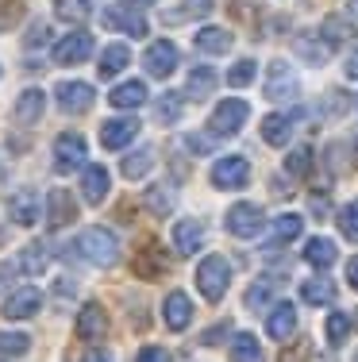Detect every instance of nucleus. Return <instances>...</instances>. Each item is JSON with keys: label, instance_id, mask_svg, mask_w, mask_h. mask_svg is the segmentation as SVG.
<instances>
[{"label": "nucleus", "instance_id": "nucleus-5", "mask_svg": "<svg viewBox=\"0 0 358 362\" xmlns=\"http://www.w3.org/2000/svg\"><path fill=\"white\" fill-rule=\"evenodd\" d=\"M85 139L78 132H62L54 139V170L58 174H73V170H81V162H85Z\"/></svg>", "mask_w": 358, "mask_h": 362}, {"label": "nucleus", "instance_id": "nucleus-42", "mask_svg": "<svg viewBox=\"0 0 358 362\" xmlns=\"http://www.w3.org/2000/svg\"><path fill=\"white\" fill-rule=\"evenodd\" d=\"M158 119H162V124H174V119H181V100H177L174 93H166V97L158 100Z\"/></svg>", "mask_w": 358, "mask_h": 362}, {"label": "nucleus", "instance_id": "nucleus-8", "mask_svg": "<svg viewBox=\"0 0 358 362\" xmlns=\"http://www.w3.org/2000/svg\"><path fill=\"white\" fill-rule=\"evenodd\" d=\"M50 54H54L58 66H78V62H85V58L93 54V35H89V31H70L66 39L54 42Z\"/></svg>", "mask_w": 358, "mask_h": 362}, {"label": "nucleus", "instance_id": "nucleus-6", "mask_svg": "<svg viewBox=\"0 0 358 362\" xmlns=\"http://www.w3.org/2000/svg\"><path fill=\"white\" fill-rule=\"evenodd\" d=\"M266 228V212L258 209V204H235L232 212H227V231L232 235H239V239H254L258 231Z\"/></svg>", "mask_w": 358, "mask_h": 362}, {"label": "nucleus", "instance_id": "nucleus-53", "mask_svg": "<svg viewBox=\"0 0 358 362\" xmlns=\"http://www.w3.org/2000/svg\"><path fill=\"white\" fill-rule=\"evenodd\" d=\"M354 362H358V355H354Z\"/></svg>", "mask_w": 358, "mask_h": 362}, {"label": "nucleus", "instance_id": "nucleus-52", "mask_svg": "<svg viewBox=\"0 0 358 362\" xmlns=\"http://www.w3.org/2000/svg\"><path fill=\"white\" fill-rule=\"evenodd\" d=\"M351 16H354V20H358V0H351Z\"/></svg>", "mask_w": 358, "mask_h": 362}, {"label": "nucleus", "instance_id": "nucleus-14", "mask_svg": "<svg viewBox=\"0 0 358 362\" xmlns=\"http://www.w3.org/2000/svg\"><path fill=\"white\" fill-rule=\"evenodd\" d=\"M105 332H108V313L97 305V300H89V305H81V313H78V335L85 343H97V339H105Z\"/></svg>", "mask_w": 358, "mask_h": 362}, {"label": "nucleus", "instance_id": "nucleus-39", "mask_svg": "<svg viewBox=\"0 0 358 362\" xmlns=\"http://www.w3.org/2000/svg\"><path fill=\"white\" fill-rule=\"evenodd\" d=\"M254 74H258V66H254L251 58H239L232 70H227V81H232V89H246V85L254 81Z\"/></svg>", "mask_w": 358, "mask_h": 362}, {"label": "nucleus", "instance_id": "nucleus-13", "mask_svg": "<svg viewBox=\"0 0 358 362\" xmlns=\"http://www.w3.org/2000/svg\"><path fill=\"white\" fill-rule=\"evenodd\" d=\"M39 209H42V201H39L35 189H16V193L8 197V216L20 223V228H31V223L39 220Z\"/></svg>", "mask_w": 358, "mask_h": 362}, {"label": "nucleus", "instance_id": "nucleus-28", "mask_svg": "<svg viewBox=\"0 0 358 362\" xmlns=\"http://www.w3.org/2000/svg\"><path fill=\"white\" fill-rule=\"evenodd\" d=\"M320 31H323L320 39H323V47H328V50L343 47V42H347V39L354 35V31H351V23H347L343 16H328V20H323V28H320Z\"/></svg>", "mask_w": 358, "mask_h": 362}, {"label": "nucleus", "instance_id": "nucleus-18", "mask_svg": "<svg viewBox=\"0 0 358 362\" xmlns=\"http://www.w3.org/2000/svg\"><path fill=\"white\" fill-rule=\"evenodd\" d=\"M105 28H116V31H124V35H135V39H143L147 35V20H143L139 12H131V8H105Z\"/></svg>", "mask_w": 358, "mask_h": 362}, {"label": "nucleus", "instance_id": "nucleus-34", "mask_svg": "<svg viewBox=\"0 0 358 362\" xmlns=\"http://www.w3.org/2000/svg\"><path fill=\"white\" fill-rule=\"evenodd\" d=\"M150 166H155V151H150V146H143V151H131V154H127L119 170H124V177L135 181V177L150 174Z\"/></svg>", "mask_w": 358, "mask_h": 362}, {"label": "nucleus", "instance_id": "nucleus-31", "mask_svg": "<svg viewBox=\"0 0 358 362\" xmlns=\"http://www.w3.org/2000/svg\"><path fill=\"white\" fill-rule=\"evenodd\" d=\"M47 262H50V255H47V247H42V243H28L20 251V270L31 274V278H39V274L47 270Z\"/></svg>", "mask_w": 358, "mask_h": 362}, {"label": "nucleus", "instance_id": "nucleus-49", "mask_svg": "<svg viewBox=\"0 0 358 362\" xmlns=\"http://www.w3.org/2000/svg\"><path fill=\"white\" fill-rule=\"evenodd\" d=\"M347 77H358V47L351 50V58H347Z\"/></svg>", "mask_w": 358, "mask_h": 362}, {"label": "nucleus", "instance_id": "nucleus-11", "mask_svg": "<svg viewBox=\"0 0 358 362\" xmlns=\"http://www.w3.org/2000/svg\"><path fill=\"white\" fill-rule=\"evenodd\" d=\"M39 308H42V293L35 286H23V289L8 293V300H4V316H8V320H31Z\"/></svg>", "mask_w": 358, "mask_h": 362}, {"label": "nucleus", "instance_id": "nucleus-20", "mask_svg": "<svg viewBox=\"0 0 358 362\" xmlns=\"http://www.w3.org/2000/svg\"><path fill=\"white\" fill-rule=\"evenodd\" d=\"M108 185H112V177H108L105 166H85L81 170V197L89 204H100L108 197Z\"/></svg>", "mask_w": 358, "mask_h": 362}, {"label": "nucleus", "instance_id": "nucleus-47", "mask_svg": "<svg viewBox=\"0 0 358 362\" xmlns=\"http://www.w3.org/2000/svg\"><path fill=\"white\" fill-rule=\"evenodd\" d=\"M347 281H351V289L358 293V255L351 258V262H347Z\"/></svg>", "mask_w": 358, "mask_h": 362}, {"label": "nucleus", "instance_id": "nucleus-10", "mask_svg": "<svg viewBox=\"0 0 358 362\" xmlns=\"http://www.w3.org/2000/svg\"><path fill=\"white\" fill-rule=\"evenodd\" d=\"M162 320H166L169 332H185L193 324V300L181 289L166 293V300H162Z\"/></svg>", "mask_w": 358, "mask_h": 362}, {"label": "nucleus", "instance_id": "nucleus-22", "mask_svg": "<svg viewBox=\"0 0 358 362\" xmlns=\"http://www.w3.org/2000/svg\"><path fill=\"white\" fill-rule=\"evenodd\" d=\"M147 97H150V93H147V85H143V81H124V85H116V89L108 93V105H112V108H139Z\"/></svg>", "mask_w": 358, "mask_h": 362}, {"label": "nucleus", "instance_id": "nucleus-15", "mask_svg": "<svg viewBox=\"0 0 358 362\" xmlns=\"http://www.w3.org/2000/svg\"><path fill=\"white\" fill-rule=\"evenodd\" d=\"M139 135V119L131 116H116V119H105V127H100V143L108 146V151H119V146H127Z\"/></svg>", "mask_w": 358, "mask_h": 362}, {"label": "nucleus", "instance_id": "nucleus-41", "mask_svg": "<svg viewBox=\"0 0 358 362\" xmlns=\"http://www.w3.org/2000/svg\"><path fill=\"white\" fill-rule=\"evenodd\" d=\"M339 231H343L347 239H354V243H358V201L343 204V212H339Z\"/></svg>", "mask_w": 358, "mask_h": 362}, {"label": "nucleus", "instance_id": "nucleus-33", "mask_svg": "<svg viewBox=\"0 0 358 362\" xmlns=\"http://www.w3.org/2000/svg\"><path fill=\"white\" fill-rule=\"evenodd\" d=\"M143 204H147L155 216H169L174 212V189H166V185H150L147 193H143Z\"/></svg>", "mask_w": 358, "mask_h": 362}, {"label": "nucleus", "instance_id": "nucleus-36", "mask_svg": "<svg viewBox=\"0 0 358 362\" xmlns=\"http://www.w3.org/2000/svg\"><path fill=\"white\" fill-rule=\"evenodd\" d=\"M31 351V335L23 332H0V355L4 358H20Z\"/></svg>", "mask_w": 358, "mask_h": 362}, {"label": "nucleus", "instance_id": "nucleus-7", "mask_svg": "<svg viewBox=\"0 0 358 362\" xmlns=\"http://www.w3.org/2000/svg\"><path fill=\"white\" fill-rule=\"evenodd\" d=\"M266 97L270 100H297V70L289 62H270L266 66Z\"/></svg>", "mask_w": 358, "mask_h": 362}, {"label": "nucleus", "instance_id": "nucleus-46", "mask_svg": "<svg viewBox=\"0 0 358 362\" xmlns=\"http://www.w3.org/2000/svg\"><path fill=\"white\" fill-rule=\"evenodd\" d=\"M39 42H47V23H35L28 35V47H39Z\"/></svg>", "mask_w": 358, "mask_h": 362}, {"label": "nucleus", "instance_id": "nucleus-23", "mask_svg": "<svg viewBox=\"0 0 358 362\" xmlns=\"http://www.w3.org/2000/svg\"><path fill=\"white\" fill-rule=\"evenodd\" d=\"M289 135H293V116H281V112H274V116L262 119V143L285 146Z\"/></svg>", "mask_w": 358, "mask_h": 362}, {"label": "nucleus", "instance_id": "nucleus-3", "mask_svg": "<svg viewBox=\"0 0 358 362\" xmlns=\"http://www.w3.org/2000/svg\"><path fill=\"white\" fill-rule=\"evenodd\" d=\"M246 181H251V162H246L243 154H224V158H216V166H212V185L216 189H243Z\"/></svg>", "mask_w": 358, "mask_h": 362}, {"label": "nucleus", "instance_id": "nucleus-30", "mask_svg": "<svg viewBox=\"0 0 358 362\" xmlns=\"http://www.w3.org/2000/svg\"><path fill=\"white\" fill-rule=\"evenodd\" d=\"M274 293H278L274 278H258L251 289H246V308H251V313H266V305L274 300Z\"/></svg>", "mask_w": 358, "mask_h": 362}, {"label": "nucleus", "instance_id": "nucleus-16", "mask_svg": "<svg viewBox=\"0 0 358 362\" xmlns=\"http://www.w3.org/2000/svg\"><path fill=\"white\" fill-rule=\"evenodd\" d=\"M174 251L181 255V258H189V255H197L201 251V243H204V223L201 220H177L174 223Z\"/></svg>", "mask_w": 358, "mask_h": 362}, {"label": "nucleus", "instance_id": "nucleus-26", "mask_svg": "<svg viewBox=\"0 0 358 362\" xmlns=\"http://www.w3.org/2000/svg\"><path fill=\"white\" fill-rule=\"evenodd\" d=\"M197 50L201 54H227L232 50V35L224 28H201L197 31Z\"/></svg>", "mask_w": 358, "mask_h": 362}, {"label": "nucleus", "instance_id": "nucleus-40", "mask_svg": "<svg viewBox=\"0 0 358 362\" xmlns=\"http://www.w3.org/2000/svg\"><path fill=\"white\" fill-rule=\"evenodd\" d=\"M285 170L293 177H309L312 174V151H309V146H297V151L285 158Z\"/></svg>", "mask_w": 358, "mask_h": 362}, {"label": "nucleus", "instance_id": "nucleus-51", "mask_svg": "<svg viewBox=\"0 0 358 362\" xmlns=\"http://www.w3.org/2000/svg\"><path fill=\"white\" fill-rule=\"evenodd\" d=\"M8 278H12V266H0V289L8 286Z\"/></svg>", "mask_w": 358, "mask_h": 362}, {"label": "nucleus", "instance_id": "nucleus-44", "mask_svg": "<svg viewBox=\"0 0 358 362\" xmlns=\"http://www.w3.org/2000/svg\"><path fill=\"white\" fill-rule=\"evenodd\" d=\"M135 362H169V351L166 347H143Z\"/></svg>", "mask_w": 358, "mask_h": 362}, {"label": "nucleus", "instance_id": "nucleus-45", "mask_svg": "<svg viewBox=\"0 0 358 362\" xmlns=\"http://www.w3.org/2000/svg\"><path fill=\"white\" fill-rule=\"evenodd\" d=\"M227 332H232V324H216V327H208V332H204V347H212V343H220V339H224V335Z\"/></svg>", "mask_w": 358, "mask_h": 362}, {"label": "nucleus", "instance_id": "nucleus-24", "mask_svg": "<svg viewBox=\"0 0 358 362\" xmlns=\"http://www.w3.org/2000/svg\"><path fill=\"white\" fill-rule=\"evenodd\" d=\"M232 362H266V355H262V343L254 339L251 332L232 335Z\"/></svg>", "mask_w": 358, "mask_h": 362}, {"label": "nucleus", "instance_id": "nucleus-50", "mask_svg": "<svg viewBox=\"0 0 358 362\" xmlns=\"http://www.w3.org/2000/svg\"><path fill=\"white\" fill-rule=\"evenodd\" d=\"M147 4H155V0H124V8H131V12L135 8H147Z\"/></svg>", "mask_w": 358, "mask_h": 362}, {"label": "nucleus", "instance_id": "nucleus-25", "mask_svg": "<svg viewBox=\"0 0 358 362\" xmlns=\"http://www.w3.org/2000/svg\"><path fill=\"white\" fill-rule=\"evenodd\" d=\"M304 262L316 266V270H328V266L335 262V243H331V239H323V235L309 239V243H304Z\"/></svg>", "mask_w": 358, "mask_h": 362}, {"label": "nucleus", "instance_id": "nucleus-29", "mask_svg": "<svg viewBox=\"0 0 358 362\" xmlns=\"http://www.w3.org/2000/svg\"><path fill=\"white\" fill-rule=\"evenodd\" d=\"M189 93L193 100H204V97H212V93H216V70H212V66H197V70L189 74Z\"/></svg>", "mask_w": 358, "mask_h": 362}, {"label": "nucleus", "instance_id": "nucleus-2", "mask_svg": "<svg viewBox=\"0 0 358 362\" xmlns=\"http://www.w3.org/2000/svg\"><path fill=\"white\" fill-rule=\"evenodd\" d=\"M227 281H232V266H227V258L208 255L197 266V289H201L204 300H212V305H216V300L227 293Z\"/></svg>", "mask_w": 358, "mask_h": 362}, {"label": "nucleus", "instance_id": "nucleus-12", "mask_svg": "<svg viewBox=\"0 0 358 362\" xmlns=\"http://www.w3.org/2000/svg\"><path fill=\"white\" fill-rule=\"evenodd\" d=\"M143 66H147L150 77H169L177 66V47L169 39H158L147 47V54H143Z\"/></svg>", "mask_w": 358, "mask_h": 362}, {"label": "nucleus", "instance_id": "nucleus-35", "mask_svg": "<svg viewBox=\"0 0 358 362\" xmlns=\"http://www.w3.org/2000/svg\"><path fill=\"white\" fill-rule=\"evenodd\" d=\"M323 335H328L331 347H339V343L351 335V316H347V313H328V320H323Z\"/></svg>", "mask_w": 358, "mask_h": 362}, {"label": "nucleus", "instance_id": "nucleus-38", "mask_svg": "<svg viewBox=\"0 0 358 362\" xmlns=\"http://www.w3.org/2000/svg\"><path fill=\"white\" fill-rule=\"evenodd\" d=\"M54 16L66 23H81L89 16V0H54Z\"/></svg>", "mask_w": 358, "mask_h": 362}, {"label": "nucleus", "instance_id": "nucleus-43", "mask_svg": "<svg viewBox=\"0 0 358 362\" xmlns=\"http://www.w3.org/2000/svg\"><path fill=\"white\" fill-rule=\"evenodd\" d=\"M208 12H212V0H185L181 12H166V20L174 23V20H185V16H208Z\"/></svg>", "mask_w": 358, "mask_h": 362}, {"label": "nucleus", "instance_id": "nucleus-32", "mask_svg": "<svg viewBox=\"0 0 358 362\" xmlns=\"http://www.w3.org/2000/svg\"><path fill=\"white\" fill-rule=\"evenodd\" d=\"M301 297H304V305H328L335 297V286L328 278H309V281H301Z\"/></svg>", "mask_w": 358, "mask_h": 362}, {"label": "nucleus", "instance_id": "nucleus-37", "mask_svg": "<svg viewBox=\"0 0 358 362\" xmlns=\"http://www.w3.org/2000/svg\"><path fill=\"white\" fill-rule=\"evenodd\" d=\"M304 231V216H297V212H285V216L274 220V239L278 243H289V239H297Z\"/></svg>", "mask_w": 358, "mask_h": 362}, {"label": "nucleus", "instance_id": "nucleus-17", "mask_svg": "<svg viewBox=\"0 0 358 362\" xmlns=\"http://www.w3.org/2000/svg\"><path fill=\"white\" fill-rule=\"evenodd\" d=\"M47 223L50 228H66L70 220H78V201H73V193H66V189H50L47 197Z\"/></svg>", "mask_w": 358, "mask_h": 362}, {"label": "nucleus", "instance_id": "nucleus-9", "mask_svg": "<svg viewBox=\"0 0 358 362\" xmlns=\"http://www.w3.org/2000/svg\"><path fill=\"white\" fill-rule=\"evenodd\" d=\"M54 97H58V108H62V112L81 116V112L93 108L97 93H93V85H85V81H62V85L54 89Z\"/></svg>", "mask_w": 358, "mask_h": 362}, {"label": "nucleus", "instance_id": "nucleus-4", "mask_svg": "<svg viewBox=\"0 0 358 362\" xmlns=\"http://www.w3.org/2000/svg\"><path fill=\"white\" fill-rule=\"evenodd\" d=\"M246 116H251L246 100L227 97V100H220V105H216V112H212V119H208V127H212V135H235L239 127L246 124Z\"/></svg>", "mask_w": 358, "mask_h": 362}, {"label": "nucleus", "instance_id": "nucleus-19", "mask_svg": "<svg viewBox=\"0 0 358 362\" xmlns=\"http://www.w3.org/2000/svg\"><path fill=\"white\" fill-rule=\"evenodd\" d=\"M42 108H47V93L42 89H23L20 93V100H16V124H23V127H31V124H39L42 119Z\"/></svg>", "mask_w": 358, "mask_h": 362}, {"label": "nucleus", "instance_id": "nucleus-48", "mask_svg": "<svg viewBox=\"0 0 358 362\" xmlns=\"http://www.w3.org/2000/svg\"><path fill=\"white\" fill-rule=\"evenodd\" d=\"M81 362H112V355H108V351H89Z\"/></svg>", "mask_w": 358, "mask_h": 362}, {"label": "nucleus", "instance_id": "nucleus-21", "mask_svg": "<svg viewBox=\"0 0 358 362\" xmlns=\"http://www.w3.org/2000/svg\"><path fill=\"white\" fill-rule=\"evenodd\" d=\"M297 332V305H274V313L266 316V335L270 339H289Z\"/></svg>", "mask_w": 358, "mask_h": 362}, {"label": "nucleus", "instance_id": "nucleus-1", "mask_svg": "<svg viewBox=\"0 0 358 362\" xmlns=\"http://www.w3.org/2000/svg\"><path fill=\"white\" fill-rule=\"evenodd\" d=\"M73 251L93 266H116L119 262V239L108 228H85L81 235L73 239Z\"/></svg>", "mask_w": 358, "mask_h": 362}, {"label": "nucleus", "instance_id": "nucleus-27", "mask_svg": "<svg viewBox=\"0 0 358 362\" xmlns=\"http://www.w3.org/2000/svg\"><path fill=\"white\" fill-rule=\"evenodd\" d=\"M131 62V54H127V47L124 42H112V47H105L100 50V66H97V74L100 77H116L124 66Z\"/></svg>", "mask_w": 358, "mask_h": 362}]
</instances>
